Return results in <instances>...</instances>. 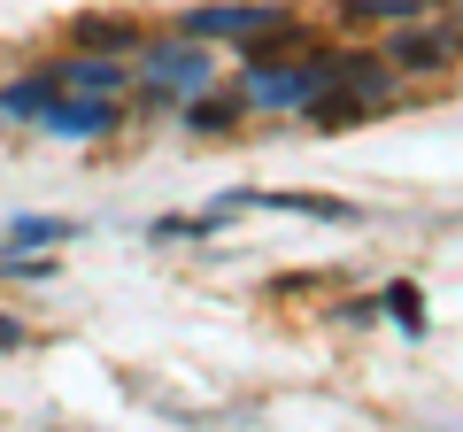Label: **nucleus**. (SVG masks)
Returning a JSON list of instances; mask_svg holds the SVG:
<instances>
[{"label": "nucleus", "instance_id": "nucleus-1", "mask_svg": "<svg viewBox=\"0 0 463 432\" xmlns=\"http://www.w3.org/2000/svg\"><path fill=\"white\" fill-rule=\"evenodd\" d=\"M116 117H124V108H116L109 93H70V85L39 108V124L62 132V139H100V132H116Z\"/></svg>", "mask_w": 463, "mask_h": 432}, {"label": "nucleus", "instance_id": "nucleus-8", "mask_svg": "<svg viewBox=\"0 0 463 432\" xmlns=\"http://www.w3.org/2000/svg\"><path fill=\"white\" fill-rule=\"evenodd\" d=\"M54 93H62V78H54V70H39V78H24V85H8V93H0V117H39Z\"/></svg>", "mask_w": 463, "mask_h": 432}, {"label": "nucleus", "instance_id": "nucleus-4", "mask_svg": "<svg viewBox=\"0 0 463 432\" xmlns=\"http://www.w3.org/2000/svg\"><path fill=\"white\" fill-rule=\"evenodd\" d=\"M386 54H394V70L425 78V70H448V62H456V39H448V32H402Z\"/></svg>", "mask_w": 463, "mask_h": 432}, {"label": "nucleus", "instance_id": "nucleus-9", "mask_svg": "<svg viewBox=\"0 0 463 432\" xmlns=\"http://www.w3.org/2000/svg\"><path fill=\"white\" fill-rule=\"evenodd\" d=\"M340 8H347V16H379V23H410V16H425V8H432V0H340Z\"/></svg>", "mask_w": 463, "mask_h": 432}, {"label": "nucleus", "instance_id": "nucleus-10", "mask_svg": "<svg viewBox=\"0 0 463 432\" xmlns=\"http://www.w3.org/2000/svg\"><path fill=\"white\" fill-rule=\"evenodd\" d=\"M78 39H85V47H132V23H100V16H85Z\"/></svg>", "mask_w": 463, "mask_h": 432}, {"label": "nucleus", "instance_id": "nucleus-2", "mask_svg": "<svg viewBox=\"0 0 463 432\" xmlns=\"http://www.w3.org/2000/svg\"><path fill=\"white\" fill-rule=\"evenodd\" d=\"M185 32L194 39H270V32H286V16L279 8H194Z\"/></svg>", "mask_w": 463, "mask_h": 432}, {"label": "nucleus", "instance_id": "nucleus-7", "mask_svg": "<svg viewBox=\"0 0 463 432\" xmlns=\"http://www.w3.org/2000/svg\"><path fill=\"white\" fill-rule=\"evenodd\" d=\"M54 78H62L70 93H109V100L124 93V62H62Z\"/></svg>", "mask_w": 463, "mask_h": 432}, {"label": "nucleus", "instance_id": "nucleus-12", "mask_svg": "<svg viewBox=\"0 0 463 432\" xmlns=\"http://www.w3.org/2000/svg\"><path fill=\"white\" fill-rule=\"evenodd\" d=\"M0 348H24V333H16V324H8V316H0Z\"/></svg>", "mask_w": 463, "mask_h": 432}, {"label": "nucleus", "instance_id": "nucleus-3", "mask_svg": "<svg viewBox=\"0 0 463 432\" xmlns=\"http://www.w3.org/2000/svg\"><path fill=\"white\" fill-rule=\"evenodd\" d=\"M209 54L185 47V39H170V47H147V85L155 93H194V85H209Z\"/></svg>", "mask_w": 463, "mask_h": 432}, {"label": "nucleus", "instance_id": "nucleus-6", "mask_svg": "<svg viewBox=\"0 0 463 432\" xmlns=\"http://www.w3.org/2000/svg\"><path fill=\"white\" fill-rule=\"evenodd\" d=\"M255 209H286V216H317V224H347V201H325V193H255Z\"/></svg>", "mask_w": 463, "mask_h": 432}, {"label": "nucleus", "instance_id": "nucleus-5", "mask_svg": "<svg viewBox=\"0 0 463 432\" xmlns=\"http://www.w3.org/2000/svg\"><path fill=\"white\" fill-rule=\"evenodd\" d=\"M78 224L70 216H16V224H0V255H24V248H54V239H70Z\"/></svg>", "mask_w": 463, "mask_h": 432}, {"label": "nucleus", "instance_id": "nucleus-11", "mask_svg": "<svg viewBox=\"0 0 463 432\" xmlns=\"http://www.w3.org/2000/svg\"><path fill=\"white\" fill-rule=\"evenodd\" d=\"M386 301H394V316H402V324H417V294H410V286H386Z\"/></svg>", "mask_w": 463, "mask_h": 432}]
</instances>
